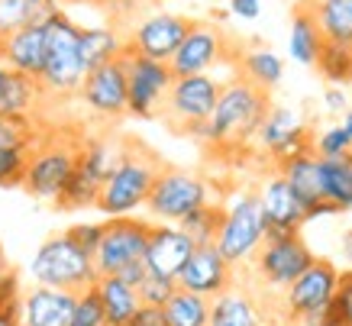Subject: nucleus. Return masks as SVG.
<instances>
[{"instance_id": "1", "label": "nucleus", "mask_w": 352, "mask_h": 326, "mask_svg": "<svg viewBox=\"0 0 352 326\" xmlns=\"http://www.w3.org/2000/svg\"><path fill=\"white\" fill-rule=\"evenodd\" d=\"M272 110V97L265 87L252 85L249 78L236 74L233 81H226L217 100L214 116L207 120V127L201 129V142L214 155H239L256 142V133L262 127V120Z\"/></svg>"}, {"instance_id": "2", "label": "nucleus", "mask_w": 352, "mask_h": 326, "mask_svg": "<svg viewBox=\"0 0 352 326\" xmlns=\"http://www.w3.org/2000/svg\"><path fill=\"white\" fill-rule=\"evenodd\" d=\"M165 162L159 158L155 149H149L139 139H126L123 155H120L117 169L110 171V178L100 188L97 210L104 217H133L139 207L149 204V194L155 188V178L162 175Z\"/></svg>"}, {"instance_id": "3", "label": "nucleus", "mask_w": 352, "mask_h": 326, "mask_svg": "<svg viewBox=\"0 0 352 326\" xmlns=\"http://www.w3.org/2000/svg\"><path fill=\"white\" fill-rule=\"evenodd\" d=\"M30 278L45 287H62V291H87L94 287L100 272L94 265V255L85 252L68 232H55L36 249L30 262Z\"/></svg>"}, {"instance_id": "4", "label": "nucleus", "mask_w": 352, "mask_h": 326, "mask_svg": "<svg viewBox=\"0 0 352 326\" xmlns=\"http://www.w3.org/2000/svg\"><path fill=\"white\" fill-rule=\"evenodd\" d=\"M81 133H62L55 129L49 133L45 129L43 139L36 142L30 155V169H26V181H23V191L32 194L36 200H49L55 204L58 194L65 191L72 171L78 169V149H81Z\"/></svg>"}, {"instance_id": "5", "label": "nucleus", "mask_w": 352, "mask_h": 326, "mask_svg": "<svg viewBox=\"0 0 352 326\" xmlns=\"http://www.w3.org/2000/svg\"><path fill=\"white\" fill-rule=\"evenodd\" d=\"M45 32H49V55H45V68H43V74H39L45 100L78 97L81 81H85V74H87V68L81 65V55H78L81 26L62 10L45 26Z\"/></svg>"}, {"instance_id": "6", "label": "nucleus", "mask_w": 352, "mask_h": 326, "mask_svg": "<svg viewBox=\"0 0 352 326\" xmlns=\"http://www.w3.org/2000/svg\"><path fill=\"white\" fill-rule=\"evenodd\" d=\"M223 85L214 74H188V78H175L165 107H162V120L171 133L178 136H201L207 120L214 116L217 100H220Z\"/></svg>"}, {"instance_id": "7", "label": "nucleus", "mask_w": 352, "mask_h": 326, "mask_svg": "<svg viewBox=\"0 0 352 326\" xmlns=\"http://www.w3.org/2000/svg\"><path fill=\"white\" fill-rule=\"evenodd\" d=\"M268 236V223L262 213L258 191H236L230 204H223V226L217 232V249L233 265L252 262Z\"/></svg>"}, {"instance_id": "8", "label": "nucleus", "mask_w": 352, "mask_h": 326, "mask_svg": "<svg viewBox=\"0 0 352 326\" xmlns=\"http://www.w3.org/2000/svg\"><path fill=\"white\" fill-rule=\"evenodd\" d=\"M214 181L197 175L191 169H178V165H165L162 175L155 178V188L149 194L146 210L155 217V223H182L188 213L197 207L217 204L214 200Z\"/></svg>"}, {"instance_id": "9", "label": "nucleus", "mask_w": 352, "mask_h": 326, "mask_svg": "<svg viewBox=\"0 0 352 326\" xmlns=\"http://www.w3.org/2000/svg\"><path fill=\"white\" fill-rule=\"evenodd\" d=\"M317 255L310 252V246L300 239V232H288V236H268L262 242V249L252 259V272L265 287L275 291H288L300 274L314 265Z\"/></svg>"}, {"instance_id": "10", "label": "nucleus", "mask_w": 352, "mask_h": 326, "mask_svg": "<svg viewBox=\"0 0 352 326\" xmlns=\"http://www.w3.org/2000/svg\"><path fill=\"white\" fill-rule=\"evenodd\" d=\"M123 62H126V81H129V116L136 120H152L162 113L165 97H168L175 74H171L168 62H155L146 55L123 49Z\"/></svg>"}, {"instance_id": "11", "label": "nucleus", "mask_w": 352, "mask_h": 326, "mask_svg": "<svg viewBox=\"0 0 352 326\" xmlns=\"http://www.w3.org/2000/svg\"><path fill=\"white\" fill-rule=\"evenodd\" d=\"M155 223L139 217H110L104 220V239L94 255V265L100 274H120L126 265L142 262L149 249V236Z\"/></svg>"}, {"instance_id": "12", "label": "nucleus", "mask_w": 352, "mask_h": 326, "mask_svg": "<svg viewBox=\"0 0 352 326\" xmlns=\"http://www.w3.org/2000/svg\"><path fill=\"white\" fill-rule=\"evenodd\" d=\"M226 58H233V39L214 23L194 20L191 32L184 36L168 65L175 78H188V74H210V68L223 65Z\"/></svg>"}, {"instance_id": "13", "label": "nucleus", "mask_w": 352, "mask_h": 326, "mask_svg": "<svg viewBox=\"0 0 352 326\" xmlns=\"http://www.w3.org/2000/svg\"><path fill=\"white\" fill-rule=\"evenodd\" d=\"M78 100L97 113L100 120H120L129 110V81H126V62L123 55L110 58V62L97 65L85 74Z\"/></svg>"}, {"instance_id": "14", "label": "nucleus", "mask_w": 352, "mask_h": 326, "mask_svg": "<svg viewBox=\"0 0 352 326\" xmlns=\"http://www.w3.org/2000/svg\"><path fill=\"white\" fill-rule=\"evenodd\" d=\"M256 146L272 162H285L291 155L310 152L314 149V136H310V129L304 127V120L294 110L272 104V110H268V116L262 120V127L256 133Z\"/></svg>"}, {"instance_id": "15", "label": "nucleus", "mask_w": 352, "mask_h": 326, "mask_svg": "<svg viewBox=\"0 0 352 326\" xmlns=\"http://www.w3.org/2000/svg\"><path fill=\"white\" fill-rule=\"evenodd\" d=\"M191 23L194 20L178 17V13H152L126 36V49L155 58V62H171V55L178 52L184 36L191 32Z\"/></svg>"}, {"instance_id": "16", "label": "nucleus", "mask_w": 352, "mask_h": 326, "mask_svg": "<svg viewBox=\"0 0 352 326\" xmlns=\"http://www.w3.org/2000/svg\"><path fill=\"white\" fill-rule=\"evenodd\" d=\"M233 268L236 265L217 249V242H207V246H197L191 259L184 262L182 274H178V287L214 301L217 294L233 287Z\"/></svg>"}, {"instance_id": "17", "label": "nucleus", "mask_w": 352, "mask_h": 326, "mask_svg": "<svg viewBox=\"0 0 352 326\" xmlns=\"http://www.w3.org/2000/svg\"><path fill=\"white\" fill-rule=\"evenodd\" d=\"M336 281H340V268L330 259H314V265L285 291V310H288V316L298 323L300 316L330 307L333 294H336Z\"/></svg>"}, {"instance_id": "18", "label": "nucleus", "mask_w": 352, "mask_h": 326, "mask_svg": "<svg viewBox=\"0 0 352 326\" xmlns=\"http://www.w3.org/2000/svg\"><path fill=\"white\" fill-rule=\"evenodd\" d=\"M258 200H262V213L268 223V236H288V232H300V226L307 223V210L298 200L294 188L288 184L285 175H268L258 188ZM265 236V239H268Z\"/></svg>"}, {"instance_id": "19", "label": "nucleus", "mask_w": 352, "mask_h": 326, "mask_svg": "<svg viewBox=\"0 0 352 326\" xmlns=\"http://www.w3.org/2000/svg\"><path fill=\"white\" fill-rule=\"evenodd\" d=\"M278 175H285L288 184L294 188L298 200L307 210V223L317 220V217H330L336 213L333 204H327L323 197V178H320V155L310 149V152H300V155H291L285 162H278Z\"/></svg>"}, {"instance_id": "20", "label": "nucleus", "mask_w": 352, "mask_h": 326, "mask_svg": "<svg viewBox=\"0 0 352 326\" xmlns=\"http://www.w3.org/2000/svg\"><path fill=\"white\" fill-rule=\"evenodd\" d=\"M194 249H197V242L178 223H155L149 236V249H146V268H149V274L178 281V274Z\"/></svg>"}, {"instance_id": "21", "label": "nucleus", "mask_w": 352, "mask_h": 326, "mask_svg": "<svg viewBox=\"0 0 352 326\" xmlns=\"http://www.w3.org/2000/svg\"><path fill=\"white\" fill-rule=\"evenodd\" d=\"M75 304V291L32 284L26 297H23V326H72Z\"/></svg>"}, {"instance_id": "22", "label": "nucleus", "mask_w": 352, "mask_h": 326, "mask_svg": "<svg viewBox=\"0 0 352 326\" xmlns=\"http://www.w3.org/2000/svg\"><path fill=\"white\" fill-rule=\"evenodd\" d=\"M45 55H49V32L45 26H23L13 36L0 43V58L7 62L10 72H23L39 78L45 68Z\"/></svg>"}, {"instance_id": "23", "label": "nucleus", "mask_w": 352, "mask_h": 326, "mask_svg": "<svg viewBox=\"0 0 352 326\" xmlns=\"http://www.w3.org/2000/svg\"><path fill=\"white\" fill-rule=\"evenodd\" d=\"M298 7L314 17L327 43L352 49V0H298Z\"/></svg>"}, {"instance_id": "24", "label": "nucleus", "mask_w": 352, "mask_h": 326, "mask_svg": "<svg viewBox=\"0 0 352 326\" xmlns=\"http://www.w3.org/2000/svg\"><path fill=\"white\" fill-rule=\"evenodd\" d=\"M94 287L104 301V310H107V326H133V316L142 307L139 287L126 284L120 274H100Z\"/></svg>"}, {"instance_id": "25", "label": "nucleus", "mask_w": 352, "mask_h": 326, "mask_svg": "<svg viewBox=\"0 0 352 326\" xmlns=\"http://www.w3.org/2000/svg\"><path fill=\"white\" fill-rule=\"evenodd\" d=\"M123 146H126V139L85 136L81 139V149H78V169L104 188V181L110 178V171L117 169L120 155H123Z\"/></svg>"}, {"instance_id": "26", "label": "nucleus", "mask_w": 352, "mask_h": 326, "mask_svg": "<svg viewBox=\"0 0 352 326\" xmlns=\"http://www.w3.org/2000/svg\"><path fill=\"white\" fill-rule=\"evenodd\" d=\"M45 104L43 85L39 78L23 72H10L7 78V87H3V97H0V113L7 116H39Z\"/></svg>"}, {"instance_id": "27", "label": "nucleus", "mask_w": 352, "mask_h": 326, "mask_svg": "<svg viewBox=\"0 0 352 326\" xmlns=\"http://www.w3.org/2000/svg\"><path fill=\"white\" fill-rule=\"evenodd\" d=\"M323 45H327V39H323V32L317 30L314 17L294 3V10H291V39H288L291 58L300 65H307V68H314L323 52Z\"/></svg>"}, {"instance_id": "28", "label": "nucleus", "mask_w": 352, "mask_h": 326, "mask_svg": "<svg viewBox=\"0 0 352 326\" xmlns=\"http://www.w3.org/2000/svg\"><path fill=\"white\" fill-rule=\"evenodd\" d=\"M210 326H262V316L243 287H230L210 301Z\"/></svg>"}, {"instance_id": "29", "label": "nucleus", "mask_w": 352, "mask_h": 326, "mask_svg": "<svg viewBox=\"0 0 352 326\" xmlns=\"http://www.w3.org/2000/svg\"><path fill=\"white\" fill-rule=\"evenodd\" d=\"M123 49H126V39H120L117 32L107 30V26H81L78 55H81V65L87 72L110 62V58H117V55H123Z\"/></svg>"}, {"instance_id": "30", "label": "nucleus", "mask_w": 352, "mask_h": 326, "mask_svg": "<svg viewBox=\"0 0 352 326\" xmlns=\"http://www.w3.org/2000/svg\"><path fill=\"white\" fill-rule=\"evenodd\" d=\"M323 197L336 207V213L352 210V152L340 158H320Z\"/></svg>"}, {"instance_id": "31", "label": "nucleus", "mask_w": 352, "mask_h": 326, "mask_svg": "<svg viewBox=\"0 0 352 326\" xmlns=\"http://www.w3.org/2000/svg\"><path fill=\"white\" fill-rule=\"evenodd\" d=\"M239 74L249 78L252 85L272 91L285 78V62L272 49H249V52H239Z\"/></svg>"}, {"instance_id": "32", "label": "nucleus", "mask_w": 352, "mask_h": 326, "mask_svg": "<svg viewBox=\"0 0 352 326\" xmlns=\"http://www.w3.org/2000/svg\"><path fill=\"white\" fill-rule=\"evenodd\" d=\"M45 127L36 116H7L0 113V152H32L43 139Z\"/></svg>"}, {"instance_id": "33", "label": "nucleus", "mask_w": 352, "mask_h": 326, "mask_svg": "<svg viewBox=\"0 0 352 326\" xmlns=\"http://www.w3.org/2000/svg\"><path fill=\"white\" fill-rule=\"evenodd\" d=\"M165 320L168 326H210V297L182 291L165 304Z\"/></svg>"}, {"instance_id": "34", "label": "nucleus", "mask_w": 352, "mask_h": 326, "mask_svg": "<svg viewBox=\"0 0 352 326\" xmlns=\"http://www.w3.org/2000/svg\"><path fill=\"white\" fill-rule=\"evenodd\" d=\"M97 200H100V184L87 178L81 169H75L65 191L55 200V210H87V207H97Z\"/></svg>"}, {"instance_id": "35", "label": "nucleus", "mask_w": 352, "mask_h": 326, "mask_svg": "<svg viewBox=\"0 0 352 326\" xmlns=\"http://www.w3.org/2000/svg\"><path fill=\"white\" fill-rule=\"evenodd\" d=\"M178 226H182V230L188 232L197 246L217 242V232H220V226H223V204H207V207H197V210L188 213Z\"/></svg>"}, {"instance_id": "36", "label": "nucleus", "mask_w": 352, "mask_h": 326, "mask_svg": "<svg viewBox=\"0 0 352 326\" xmlns=\"http://www.w3.org/2000/svg\"><path fill=\"white\" fill-rule=\"evenodd\" d=\"M314 68L323 74V81H330V85H336V87L352 85V49L349 45L327 43Z\"/></svg>"}, {"instance_id": "37", "label": "nucleus", "mask_w": 352, "mask_h": 326, "mask_svg": "<svg viewBox=\"0 0 352 326\" xmlns=\"http://www.w3.org/2000/svg\"><path fill=\"white\" fill-rule=\"evenodd\" d=\"M23 297L20 274L10 272L0 281V326H23Z\"/></svg>"}, {"instance_id": "38", "label": "nucleus", "mask_w": 352, "mask_h": 326, "mask_svg": "<svg viewBox=\"0 0 352 326\" xmlns=\"http://www.w3.org/2000/svg\"><path fill=\"white\" fill-rule=\"evenodd\" d=\"M72 326H107V310H104V301L97 294V287H87V291L78 294Z\"/></svg>"}, {"instance_id": "39", "label": "nucleus", "mask_w": 352, "mask_h": 326, "mask_svg": "<svg viewBox=\"0 0 352 326\" xmlns=\"http://www.w3.org/2000/svg\"><path fill=\"white\" fill-rule=\"evenodd\" d=\"M314 152H317L320 158L349 155V152H352V136L346 133V127H342V123H336V127L323 129V133H317V136H314Z\"/></svg>"}, {"instance_id": "40", "label": "nucleus", "mask_w": 352, "mask_h": 326, "mask_svg": "<svg viewBox=\"0 0 352 326\" xmlns=\"http://www.w3.org/2000/svg\"><path fill=\"white\" fill-rule=\"evenodd\" d=\"M175 294H178V281H171V278H159V274H149L146 281L139 284V297H142V304L165 307Z\"/></svg>"}, {"instance_id": "41", "label": "nucleus", "mask_w": 352, "mask_h": 326, "mask_svg": "<svg viewBox=\"0 0 352 326\" xmlns=\"http://www.w3.org/2000/svg\"><path fill=\"white\" fill-rule=\"evenodd\" d=\"M333 314L340 320V326H352V268L340 272L336 281V294H333Z\"/></svg>"}, {"instance_id": "42", "label": "nucleus", "mask_w": 352, "mask_h": 326, "mask_svg": "<svg viewBox=\"0 0 352 326\" xmlns=\"http://www.w3.org/2000/svg\"><path fill=\"white\" fill-rule=\"evenodd\" d=\"M26 26V0H0V43Z\"/></svg>"}, {"instance_id": "43", "label": "nucleus", "mask_w": 352, "mask_h": 326, "mask_svg": "<svg viewBox=\"0 0 352 326\" xmlns=\"http://www.w3.org/2000/svg\"><path fill=\"white\" fill-rule=\"evenodd\" d=\"M68 236L85 249V252L97 255V249H100V239H104V223H75V226H68Z\"/></svg>"}, {"instance_id": "44", "label": "nucleus", "mask_w": 352, "mask_h": 326, "mask_svg": "<svg viewBox=\"0 0 352 326\" xmlns=\"http://www.w3.org/2000/svg\"><path fill=\"white\" fill-rule=\"evenodd\" d=\"M58 13V0H26V26H49Z\"/></svg>"}, {"instance_id": "45", "label": "nucleus", "mask_w": 352, "mask_h": 326, "mask_svg": "<svg viewBox=\"0 0 352 326\" xmlns=\"http://www.w3.org/2000/svg\"><path fill=\"white\" fill-rule=\"evenodd\" d=\"M133 326H168V320H165V307L142 304L139 307V314L133 316Z\"/></svg>"}, {"instance_id": "46", "label": "nucleus", "mask_w": 352, "mask_h": 326, "mask_svg": "<svg viewBox=\"0 0 352 326\" xmlns=\"http://www.w3.org/2000/svg\"><path fill=\"white\" fill-rule=\"evenodd\" d=\"M323 104H327V110L330 113H346L349 110V97H346V91L342 87H327V94H323Z\"/></svg>"}, {"instance_id": "47", "label": "nucleus", "mask_w": 352, "mask_h": 326, "mask_svg": "<svg viewBox=\"0 0 352 326\" xmlns=\"http://www.w3.org/2000/svg\"><path fill=\"white\" fill-rule=\"evenodd\" d=\"M298 326H340V320L333 314V307H323V310H314V314L300 316Z\"/></svg>"}, {"instance_id": "48", "label": "nucleus", "mask_w": 352, "mask_h": 326, "mask_svg": "<svg viewBox=\"0 0 352 326\" xmlns=\"http://www.w3.org/2000/svg\"><path fill=\"white\" fill-rule=\"evenodd\" d=\"M120 278H123V281H126V284H133V287H139V284H142V281H146V278H149V268H146V259H142V262H133V265H126V268L120 272Z\"/></svg>"}, {"instance_id": "49", "label": "nucleus", "mask_w": 352, "mask_h": 326, "mask_svg": "<svg viewBox=\"0 0 352 326\" xmlns=\"http://www.w3.org/2000/svg\"><path fill=\"white\" fill-rule=\"evenodd\" d=\"M230 10L239 20H256L262 7H258V0H230Z\"/></svg>"}, {"instance_id": "50", "label": "nucleus", "mask_w": 352, "mask_h": 326, "mask_svg": "<svg viewBox=\"0 0 352 326\" xmlns=\"http://www.w3.org/2000/svg\"><path fill=\"white\" fill-rule=\"evenodd\" d=\"M340 246H342V259H346V262H352V230H346V232H342Z\"/></svg>"}, {"instance_id": "51", "label": "nucleus", "mask_w": 352, "mask_h": 326, "mask_svg": "<svg viewBox=\"0 0 352 326\" xmlns=\"http://www.w3.org/2000/svg\"><path fill=\"white\" fill-rule=\"evenodd\" d=\"M10 272L13 268H10V262H7V252H3V246H0V281H3Z\"/></svg>"}, {"instance_id": "52", "label": "nucleus", "mask_w": 352, "mask_h": 326, "mask_svg": "<svg viewBox=\"0 0 352 326\" xmlns=\"http://www.w3.org/2000/svg\"><path fill=\"white\" fill-rule=\"evenodd\" d=\"M7 78H10V68H7V62L0 58V97H3V87H7Z\"/></svg>"}, {"instance_id": "53", "label": "nucleus", "mask_w": 352, "mask_h": 326, "mask_svg": "<svg viewBox=\"0 0 352 326\" xmlns=\"http://www.w3.org/2000/svg\"><path fill=\"white\" fill-rule=\"evenodd\" d=\"M342 127H346V133L352 136V107L346 110V113H342Z\"/></svg>"}]
</instances>
